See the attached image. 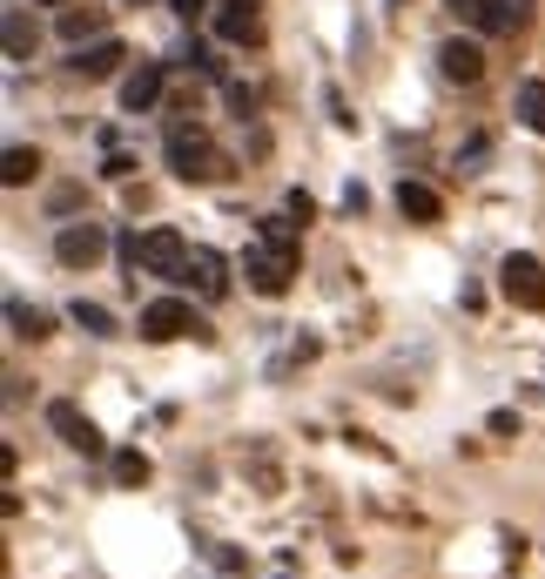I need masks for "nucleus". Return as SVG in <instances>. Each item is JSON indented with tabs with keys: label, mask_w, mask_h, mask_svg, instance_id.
<instances>
[{
	"label": "nucleus",
	"mask_w": 545,
	"mask_h": 579,
	"mask_svg": "<svg viewBox=\"0 0 545 579\" xmlns=\"http://www.w3.org/2000/svg\"><path fill=\"white\" fill-rule=\"evenodd\" d=\"M162 82H169V68H162V61H142L129 82H122V108H129V114H148L155 101H162Z\"/></svg>",
	"instance_id": "12"
},
{
	"label": "nucleus",
	"mask_w": 545,
	"mask_h": 579,
	"mask_svg": "<svg viewBox=\"0 0 545 579\" xmlns=\"http://www.w3.org/2000/svg\"><path fill=\"white\" fill-rule=\"evenodd\" d=\"M8 324H14V337H34V343L55 330V317H48V311H34V303H21V297H8Z\"/></svg>",
	"instance_id": "18"
},
{
	"label": "nucleus",
	"mask_w": 545,
	"mask_h": 579,
	"mask_svg": "<svg viewBox=\"0 0 545 579\" xmlns=\"http://www.w3.org/2000/svg\"><path fill=\"white\" fill-rule=\"evenodd\" d=\"M34 48H41V27H34L21 8H8V61H27Z\"/></svg>",
	"instance_id": "19"
},
{
	"label": "nucleus",
	"mask_w": 545,
	"mask_h": 579,
	"mask_svg": "<svg viewBox=\"0 0 545 579\" xmlns=\"http://www.w3.org/2000/svg\"><path fill=\"white\" fill-rule=\"evenodd\" d=\"M34 176H41V148H8V156H0V182L8 189H27Z\"/></svg>",
	"instance_id": "17"
},
{
	"label": "nucleus",
	"mask_w": 545,
	"mask_h": 579,
	"mask_svg": "<svg viewBox=\"0 0 545 579\" xmlns=\"http://www.w3.org/2000/svg\"><path fill=\"white\" fill-rule=\"evenodd\" d=\"M498 290H505V303H519V311H545V263L512 250L498 263Z\"/></svg>",
	"instance_id": "3"
},
{
	"label": "nucleus",
	"mask_w": 545,
	"mask_h": 579,
	"mask_svg": "<svg viewBox=\"0 0 545 579\" xmlns=\"http://www.w3.org/2000/svg\"><path fill=\"white\" fill-rule=\"evenodd\" d=\"M114 485H148V458L142 451H114Z\"/></svg>",
	"instance_id": "21"
},
{
	"label": "nucleus",
	"mask_w": 545,
	"mask_h": 579,
	"mask_svg": "<svg viewBox=\"0 0 545 579\" xmlns=\"http://www.w3.org/2000/svg\"><path fill=\"white\" fill-rule=\"evenodd\" d=\"M68 317L82 324L88 337H114V317H108V303H88V297H74V303H68Z\"/></svg>",
	"instance_id": "20"
},
{
	"label": "nucleus",
	"mask_w": 545,
	"mask_h": 579,
	"mask_svg": "<svg viewBox=\"0 0 545 579\" xmlns=\"http://www.w3.org/2000/svg\"><path fill=\"white\" fill-rule=\"evenodd\" d=\"M101 27H108V8H68L61 14V41L88 48V41H101Z\"/></svg>",
	"instance_id": "14"
},
{
	"label": "nucleus",
	"mask_w": 545,
	"mask_h": 579,
	"mask_svg": "<svg viewBox=\"0 0 545 579\" xmlns=\"http://www.w3.org/2000/svg\"><path fill=\"white\" fill-rule=\"evenodd\" d=\"M48 424L61 432V445H68V451H82V458H101V451H108V438L95 432V418H82V405H68V398L48 405Z\"/></svg>",
	"instance_id": "6"
},
{
	"label": "nucleus",
	"mask_w": 545,
	"mask_h": 579,
	"mask_svg": "<svg viewBox=\"0 0 545 579\" xmlns=\"http://www.w3.org/2000/svg\"><path fill=\"white\" fill-rule=\"evenodd\" d=\"M398 209H404L411 222H438V216H445L438 189H424V182H398Z\"/></svg>",
	"instance_id": "15"
},
{
	"label": "nucleus",
	"mask_w": 545,
	"mask_h": 579,
	"mask_svg": "<svg viewBox=\"0 0 545 579\" xmlns=\"http://www.w3.org/2000/svg\"><path fill=\"white\" fill-rule=\"evenodd\" d=\"M451 14H458V21H472L479 34H512L525 8H512V0H451Z\"/></svg>",
	"instance_id": "9"
},
{
	"label": "nucleus",
	"mask_w": 545,
	"mask_h": 579,
	"mask_svg": "<svg viewBox=\"0 0 545 579\" xmlns=\"http://www.w3.org/2000/svg\"><path fill=\"white\" fill-rule=\"evenodd\" d=\"M485 156H492V135H479V142H472V148H458V169H479V162H485Z\"/></svg>",
	"instance_id": "23"
},
{
	"label": "nucleus",
	"mask_w": 545,
	"mask_h": 579,
	"mask_svg": "<svg viewBox=\"0 0 545 579\" xmlns=\"http://www.w3.org/2000/svg\"><path fill=\"white\" fill-rule=\"evenodd\" d=\"M122 61H129V48L108 41V34H101V41H88V48H74V74H88V82H108Z\"/></svg>",
	"instance_id": "13"
},
{
	"label": "nucleus",
	"mask_w": 545,
	"mask_h": 579,
	"mask_svg": "<svg viewBox=\"0 0 545 579\" xmlns=\"http://www.w3.org/2000/svg\"><path fill=\"white\" fill-rule=\"evenodd\" d=\"M229 108H237V114H243V122H250V114H256V95H250L243 82H229Z\"/></svg>",
	"instance_id": "25"
},
{
	"label": "nucleus",
	"mask_w": 545,
	"mask_h": 579,
	"mask_svg": "<svg viewBox=\"0 0 545 579\" xmlns=\"http://www.w3.org/2000/svg\"><path fill=\"white\" fill-rule=\"evenodd\" d=\"M216 34L222 41H256L263 34V0H216Z\"/></svg>",
	"instance_id": "8"
},
{
	"label": "nucleus",
	"mask_w": 545,
	"mask_h": 579,
	"mask_svg": "<svg viewBox=\"0 0 545 579\" xmlns=\"http://www.w3.org/2000/svg\"><path fill=\"white\" fill-rule=\"evenodd\" d=\"M438 74H445V82H458V88H472L479 74H485V48L479 41H445L438 48Z\"/></svg>",
	"instance_id": "11"
},
{
	"label": "nucleus",
	"mask_w": 545,
	"mask_h": 579,
	"mask_svg": "<svg viewBox=\"0 0 545 579\" xmlns=\"http://www.w3.org/2000/svg\"><path fill=\"white\" fill-rule=\"evenodd\" d=\"M182 284H189V290H203L209 303H222V297H229V263H222L216 250H189V269H182Z\"/></svg>",
	"instance_id": "10"
},
{
	"label": "nucleus",
	"mask_w": 545,
	"mask_h": 579,
	"mask_svg": "<svg viewBox=\"0 0 545 579\" xmlns=\"http://www.w3.org/2000/svg\"><path fill=\"white\" fill-rule=\"evenodd\" d=\"M142 269H148V277L182 284V269H189V243L175 237V229H148V237H142Z\"/></svg>",
	"instance_id": "7"
},
{
	"label": "nucleus",
	"mask_w": 545,
	"mask_h": 579,
	"mask_svg": "<svg viewBox=\"0 0 545 579\" xmlns=\"http://www.w3.org/2000/svg\"><path fill=\"white\" fill-rule=\"evenodd\" d=\"M290 216H296V222H310V216H317V203H310L303 189H290Z\"/></svg>",
	"instance_id": "27"
},
{
	"label": "nucleus",
	"mask_w": 545,
	"mask_h": 579,
	"mask_svg": "<svg viewBox=\"0 0 545 579\" xmlns=\"http://www.w3.org/2000/svg\"><path fill=\"white\" fill-rule=\"evenodd\" d=\"M101 250H108V229L101 222H61V237H55V256L68 263V269H95L101 263Z\"/></svg>",
	"instance_id": "5"
},
{
	"label": "nucleus",
	"mask_w": 545,
	"mask_h": 579,
	"mask_svg": "<svg viewBox=\"0 0 545 579\" xmlns=\"http://www.w3.org/2000/svg\"><path fill=\"white\" fill-rule=\"evenodd\" d=\"M169 8H175V14H189V21H196V14L209 8V0H169Z\"/></svg>",
	"instance_id": "28"
},
{
	"label": "nucleus",
	"mask_w": 545,
	"mask_h": 579,
	"mask_svg": "<svg viewBox=\"0 0 545 579\" xmlns=\"http://www.w3.org/2000/svg\"><path fill=\"white\" fill-rule=\"evenodd\" d=\"M512 114H519L532 135H545V82H519L512 88Z\"/></svg>",
	"instance_id": "16"
},
{
	"label": "nucleus",
	"mask_w": 545,
	"mask_h": 579,
	"mask_svg": "<svg viewBox=\"0 0 545 579\" xmlns=\"http://www.w3.org/2000/svg\"><path fill=\"white\" fill-rule=\"evenodd\" d=\"M243 277H250L256 297H283L290 290V277H296V222H277V216L263 222V237L243 256Z\"/></svg>",
	"instance_id": "1"
},
{
	"label": "nucleus",
	"mask_w": 545,
	"mask_h": 579,
	"mask_svg": "<svg viewBox=\"0 0 545 579\" xmlns=\"http://www.w3.org/2000/svg\"><path fill=\"white\" fill-rule=\"evenodd\" d=\"M162 156H169V169H175L182 182H216V176H229L222 156L209 148V135H203V129H189V122L169 129V148H162Z\"/></svg>",
	"instance_id": "2"
},
{
	"label": "nucleus",
	"mask_w": 545,
	"mask_h": 579,
	"mask_svg": "<svg viewBox=\"0 0 545 579\" xmlns=\"http://www.w3.org/2000/svg\"><path fill=\"white\" fill-rule=\"evenodd\" d=\"M142 337L169 343V337H209V330L196 324V311H189L182 297H155V303H142Z\"/></svg>",
	"instance_id": "4"
},
{
	"label": "nucleus",
	"mask_w": 545,
	"mask_h": 579,
	"mask_svg": "<svg viewBox=\"0 0 545 579\" xmlns=\"http://www.w3.org/2000/svg\"><path fill=\"white\" fill-rule=\"evenodd\" d=\"M41 8H61V0H41Z\"/></svg>",
	"instance_id": "29"
},
{
	"label": "nucleus",
	"mask_w": 545,
	"mask_h": 579,
	"mask_svg": "<svg viewBox=\"0 0 545 579\" xmlns=\"http://www.w3.org/2000/svg\"><path fill=\"white\" fill-rule=\"evenodd\" d=\"M391 8H404V0H391Z\"/></svg>",
	"instance_id": "30"
},
{
	"label": "nucleus",
	"mask_w": 545,
	"mask_h": 579,
	"mask_svg": "<svg viewBox=\"0 0 545 579\" xmlns=\"http://www.w3.org/2000/svg\"><path fill=\"white\" fill-rule=\"evenodd\" d=\"M74 203H82V182H61V189H55V196H48V209H55V216H68Z\"/></svg>",
	"instance_id": "22"
},
{
	"label": "nucleus",
	"mask_w": 545,
	"mask_h": 579,
	"mask_svg": "<svg viewBox=\"0 0 545 579\" xmlns=\"http://www.w3.org/2000/svg\"><path fill=\"white\" fill-rule=\"evenodd\" d=\"M108 182H129L135 176V156H122V148H114V156H108V169H101Z\"/></svg>",
	"instance_id": "24"
},
{
	"label": "nucleus",
	"mask_w": 545,
	"mask_h": 579,
	"mask_svg": "<svg viewBox=\"0 0 545 579\" xmlns=\"http://www.w3.org/2000/svg\"><path fill=\"white\" fill-rule=\"evenodd\" d=\"M129 8H135V0H129Z\"/></svg>",
	"instance_id": "31"
},
{
	"label": "nucleus",
	"mask_w": 545,
	"mask_h": 579,
	"mask_svg": "<svg viewBox=\"0 0 545 579\" xmlns=\"http://www.w3.org/2000/svg\"><path fill=\"white\" fill-rule=\"evenodd\" d=\"M485 424H492V438H512V432H519V411H492Z\"/></svg>",
	"instance_id": "26"
}]
</instances>
